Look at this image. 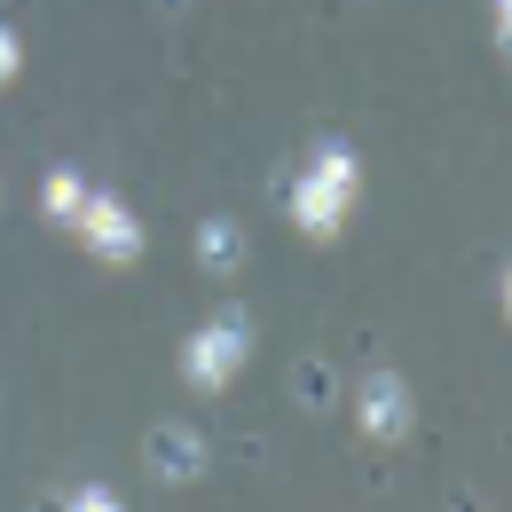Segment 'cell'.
I'll return each mask as SVG.
<instances>
[{
	"mask_svg": "<svg viewBox=\"0 0 512 512\" xmlns=\"http://www.w3.org/2000/svg\"><path fill=\"white\" fill-rule=\"evenodd\" d=\"M355 197H363V150H355L347 134H316V142H308V158H300V174H292V190H284L292 229H300L308 245L347 237Z\"/></svg>",
	"mask_w": 512,
	"mask_h": 512,
	"instance_id": "6da1fadb",
	"label": "cell"
},
{
	"mask_svg": "<svg viewBox=\"0 0 512 512\" xmlns=\"http://www.w3.org/2000/svg\"><path fill=\"white\" fill-rule=\"evenodd\" d=\"M260 331H253V308H221V316H205L182 339V379H190V394H229L237 386V371L253 363Z\"/></svg>",
	"mask_w": 512,
	"mask_h": 512,
	"instance_id": "7a4b0ae2",
	"label": "cell"
},
{
	"mask_svg": "<svg viewBox=\"0 0 512 512\" xmlns=\"http://www.w3.org/2000/svg\"><path fill=\"white\" fill-rule=\"evenodd\" d=\"M355 434L371 449H402L418 434V394L402 371H371V379H355Z\"/></svg>",
	"mask_w": 512,
	"mask_h": 512,
	"instance_id": "3957f363",
	"label": "cell"
},
{
	"mask_svg": "<svg viewBox=\"0 0 512 512\" xmlns=\"http://www.w3.org/2000/svg\"><path fill=\"white\" fill-rule=\"evenodd\" d=\"M71 237L103 260V268H134V260H142V221H134L127 197H111V190H87L79 221H71Z\"/></svg>",
	"mask_w": 512,
	"mask_h": 512,
	"instance_id": "277c9868",
	"label": "cell"
},
{
	"mask_svg": "<svg viewBox=\"0 0 512 512\" xmlns=\"http://www.w3.org/2000/svg\"><path fill=\"white\" fill-rule=\"evenodd\" d=\"M142 457H150V473L166 481V489H182V481H197L205 473V434L197 426H150V442H142Z\"/></svg>",
	"mask_w": 512,
	"mask_h": 512,
	"instance_id": "5b68a950",
	"label": "cell"
},
{
	"mask_svg": "<svg viewBox=\"0 0 512 512\" xmlns=\"http://www.w3.org/2000/svg\"><path fill=\"white\" fill-rule=\"evenodd\" d=\"M245 253H253V237H245L237 213H205V221H197V268H205V276H237Z\"/></svg>",
	"mask_w": 512,
	"mask_h": 512,
	"instance_id": "8992f818",
	"label": "cell"
},
{
	"mask_svg": "<svg viewBox=\"0 0 512 512\" xmlns=\"http://www.w3.org/2000/svg\"><path fill=\"white\" fill-rule=\"evenodd\" d=\"M79 205H87V182H79L71 166H48V174H40V213H48L56 229H71V221H79Z\"/></svg>",
	"mask_w": 512,
	"mask_h": 512,
	"instance_id": "52a82bcc",
	"label": "cell"
},
{
	"mask_svg": "<svg viewBox=\"0 0 512 512\" xmlns=\"http://www.w3.org/2000/svg\"><path fill=\"white\" fill-rule=\"evenodd\" d=\"M292 394H300L308 410H331V371H323V363H300V379H292Z\"/></svg>",
	"mask_w": 512,
	"mask_h": 512,
	"instance_id": "ba28073f",
	"label": "cell"
},
{
	"mask_svg": "<svg viewBox=\"0 0 512 512\" xmlns=\"http://www.w3.org/2000/svg\"><path fill=\"white\" fill-rule=\"evenodd\" d=\"M64 512H127L119 505V489H103V481H87V489H71Z\"/></svg>",
	"mask_w": 512,
	"mask_h": 512,
	"instance_id": "9c48e42d",
	"label": "cell"
},
{
	"mask_svg": "<svg viewBox=\"0 0 512 512\" xmlns=\"http://www.w3.org/2000/svg\"><path fill=\"white\" fill-rule=\"evenodd\" d=\"M24 79V40H16V24H0V87H16Z\"/></svg>",
	"mask_w": 512,
	"mask_h": 512,
	"instance_id": "30bf717a",
	"label": "cell"
},
{
	"mask_svg": "<svg viewBox=\"0 0 512 512\" xmlns=\"http://www.w3.org/2000/svg\"><path fill=\"white\" fill-rule=\"evenodd\" d=\"M497 300H505V323H512V260H505V284H497Z\"/></svg>",
	"mask_w": 512,
	"mask_h": 512,
	"instance_id": "8fae6325",
	"label": "cell"
}]
</instances>
